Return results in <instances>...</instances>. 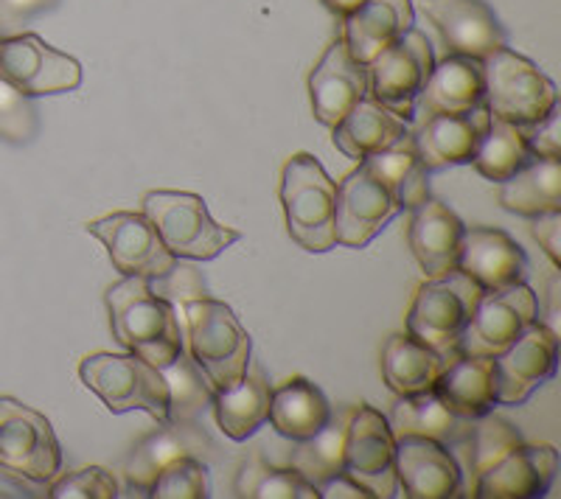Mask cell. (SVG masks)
<instances>
[{
    "mask_svg": "<svg viewBox=\"0 0 561 499\" xmlns=\"http://www.w3.org/2000/svg\"><path fill=\"white\" fill-rule=\"evenodd\" d=\"M104 301L115 339L129 353L163 371L185 351L178 309L149 287V278L124 276L107 289Z\"/></svg>",
    "mask_w": 561,
    "mask_h": 499,
    "instance_id": "cell-1",
    "label": "cell"
},
{
    "mask_svg": "<svg viewBox=\"0 0 561 499\" xmlns=\"http://www.w3.org/2000/svg\"><path fill=\"white\" fill-rule=\"evenodd\" d=\"M185 337L194 365L205 373L214 391H230L250 365V334L233 309L214 298H194L183 306Z\"/></svg>",
    "mask_w": 561,
    "mask_h": 499,
    "instance_id": "cell-2",
    "label": "cell"
},
{
    "mask_svg": "<svg viewBox=\"0 0 561 499\" xmlns=\"http://www.w3.org/2000/svg\"><path fill=\"white\" fill-rule=\"evenodd\" d=\"M334 183L318 158L300 152L284 163L280 172V206L287 217V231L307 253H329L337 247L334 239Z\"/></svg>",
    "mask_w": 561,
    "mask_h": 499,
    "instance_id": "cell-3",
    "label": "cell"
},
{
    "mask_svg": "<svg viewBox=\"0 0 561 499\" xmlns=\"http://www.w3.org/2000/svg\"><path fill=\"white\" fill-rule=\"evenodd\" d=\"M84 387L96 393L110 413L144 410L169 423V382L163 371L135 353H93L79 365Z\"/></svg>",
    "mask_w": 561,
    "mask_h": 499,
    "instance_id": "cell-4",
    "label": "cell"
},
{
    "mask_svg": "<svg viewBox=\"0 0 561 499\" xmlns=\"http://www.w3.org/2000/svg\"><path fill=\"white\" fill-rule=\"evenodd\" d=\"M144 217L152 222L160 242L174 258L185 262H210L225 247L237 244L239 231L214 222L205 199L185 192H149L144 197Z\"/></svg>",
    "mask_w": 561,
    "mask_h": 499,
    "instance_id": "cell-5",
    "label": "cell"
},
{
    "mask_svg": "<svg viewBox=\"0 0 561 499\" xmlns=\"http://www.w3.org/2000/svg\"><path fill=\"white\" fill-rule=\"evenodd\" d=\"M483 298V287L458 267L427 278L415 292L408 314V334L438 353H458V337Z\"/></svg>",
    "mask_w": 561,
    "mask_h": 499,
    "instance_id": "cell-6",
    "label": "cell"
},
{
    "mask_svg": "<svg viewBox=\"0 0 561 499\" xmlns=\"http://www.w3.org/2000/svg\"><path fill=\"white\" fill-rule=\"evenodd\" d=\"M483 104L494 118H503L517 127L542 121L559 104V90L553 79L545 77L530 59L511 51L508 45L483 59Z\"/></svg>",
    "mask_w": 561,
    "mask_h": 499,
    "instance_id": "cell-7",
    "label": "cell"
},
{
    "mask_svg": "<svg viewBox=\"0 0 561 499\" xmlns=\"http://www.w3.org/2000/svg\"><path fill=\"white\" fill-rule=\"evenodd\" d=\"M0 468L37 486L51 483L62 468L51 421L9 396H0Z\"/></svg>",
    "mask_w": 561,
    "mask_h": 499,
    "instance_id": "cell-8",
    "label": "cell"
},
{
    "mask_svg": "<svg viewBox=\"0 0 561 499\" xmlns=\"http://www.w3.org/2000/svg\"><path fill=\"white\" fill-rule=\"evenodd\" d=\"M433 65L435 54L430 48V39L415 28H408L402 37H396L388 48H382L365 65L370 98H377L390 113L410 121L415 96L427 84Z\"/></svg>",
    "mask_w": 561,
    "mask_h": 499,
    "instance_id": "cell-9",
    "label": "cell"
},
{
    "mask_svg": "<svg viewBox=\"0 0 561 499\" xmlns=\"http://www.w3.org/2000/svg\"><path fill=\"white\" fill-rule=\"evenodd\" d=\"M343 474L359 483L374 499L399 497L396 438L388 418L368 404L351 410L343 443Z\"/></svg>",
    "mask_w": 561,
    "mask_h": 499,
    "instance_id": "cell-10",
    "label": "cell"
},
{
    "mask_svg": "<svg viewBox=\"0 0 561 499\" xmlns=\"http://www.w3.org/2000/svg\"><path fill=\"white\" fill-rule=\"evenodd\" d=\"M534 321H539V303L528 283L491 289L483 292L455 348L463 357H497Z\"/></svg>",
    "mask_w": 561,
    "mask_h": 499,
    "instance_id": "cell-11",
    "label": "cell"
},
{
    "mask_svg": "<svg viewBox=\"0 0 561 499\" xmlns=\"http://www.w3.org/2000/svg\"><path fill=\"white\" fill-rule=\"evenodd\" d=\"M0 79L26 96H54L82 84V65L37 34H7L0 37Z\"/></svg>",
    "mask_w": 561,
    "mask_h": 499,
    "instance_id": "cell-12",
    "label": "cell"
},
{
    "mask_svg": "<svg viewBox=\"0 0 561 499\" xmlns=\"http://www.w3.org/2000/svg\"><path fill=\"white\" fill-rule=\"evenodd\" d=\"M402 211L396 194L363 161L337 186L334 199V239L359 250L382 233L385 224Z\"/></svg>",
    "mask_w": 561,
    "mask_h": 499,
    "instance_id": "cell-13",
    "label": "cell"
},
{
    "mask_svg": "<svg viewBox=\"0 0 561 499\" xmlns=\"http://www.w3.org/2000/svg\"><path fill=\"white\" fill-rule=\"evenodd\" d=\"M559 368V334L534 321L503 353L494 357L497 404L517 407L530 398L536 387L556 376Z\"/></svg>",
    "mask_w": 561,
    "mask_h": 499,
    "instance_id": "cell-14",
    "label": "cell"
},
{
    "mask_svg": "<svg viewBox=\"0 0 561 499\" xmlns=\"http://www.w3.org/2000/svg\"><path fill=\"white\" fill-rule=\"evenodd\" d=\"M88 233H93L107 247L110 262L122 276L160 278L178 264L144 213H110L90 222Z\"/></svg>",
    "mask_w": 561,
    "mask_h": 499,
    "instance_id": "cell-15",
    "label": "cell"
},
{
    "mask_svg": "<svg viewBox=\"0 0 561 499\" xmlns=\"http://www.w3.org/2000/svg\"><path fill=\"white\" fill-rule=\"evenodd\" d=\"M463 468L449 446L430 438H396V483L410 499H447L460 491Z\"/></svg>",
    "mask_w": 561,
    "mask_h": 499,
    "instance_id": "cell-16",
    "label": "cell"
},
{
    "mask_svg": "<svg viewBox=\"0 0 561 499\" xmlns=\"http://www.w3.org/2000/svg\"><path fill=\"white\" fill-rule=\"evenodd\" d=\"M453 54L485 59L505 43V28L485 0H421Z\"/></svg>",
    "mask_w": 561,
    "mask_h": 499,
    "instance_id": "cell-17",
    "label": "cell"
},
{
    "mask_svg": "<svg viewBox=\"0 0 561 499\" xmlns=\"http://www.w3.org/2000/svg\"><path fill=\"white\" fill-rule=\"evenodd\" d=\"M370 96L368 68L351 57L345 39H334L309 73L312 113L323 127H334L359 98Z\"/></svg>",
    "mask_w": 561,
    "mask_h": 499,
    "instance_id": "cell-18",
    "label": "cell"
},
{
    "mask_svg": "<svg viewBox=\"0 0 561 499\" xmlns=\"http://www.w3.org/2000/svg\"><path fill=\"white\" fill-rule=\"evenodd\" d=\"M491 124V113L485 104L460 113V116H430L421 118V127L413 132L419 161L430 172H440L447 166L472 163L480 141L485 138Z\"/></svg>",
    "mask_w": 561,
    "mask_h": 499,
    "instance_id": "cell-19",
    "label": "cell"
},
{
    "mask_svg": "<svg viewBox=\"0 0 561 499\" xmlns=\"http://www.w3.org/2000/svg\"><path fill=\"white\" fill-rule=\"evenodd\" d=\"M556 472H559V452L553 446L519 443L503 461L480 474L472 494L497 499H539L550 491Z\"/></svg>",
    "mask_w": 561,
    "mask_h": 499,
    "instance_id": "cell-20",
    "label": "cell"
},
{
    "mask_svg": "<svg viewBox=\"0 0 561 499\" xmlns=\"http://www.w3.org/2000/svg\"><path fill=\"white\" fill-rule=\"evenodd\" d=\"M485 96L483 59L449 54L447 59L433 65L427 84L413 102V118L430 116H460L480 107Z\"/></svg>",
    "mask_w": 561,
    "mask_h": 499,
    "instance_id": "cell-21",
    "label": "cell"
},
{
    "mask_svg": "<svg viewBox=\"0 0 561 499\" xmlns=\"http://www.w3.org/2000/svg\"><path fill=\"white\" fill-rule=\"evenodd\" d=\"M455 267L478 281L483 292H491L523 281L528 256L508 233L497 228H463Z\"/></svg>",
    "mask_w": 561,
    "mask_h": 499,
    "instance_id": "cell-22",
    "label": "cell"
},
{
    "mask_svg": "<svg viewBox=\"0 0 561 499\" xmlns=\"http://www.w3.org/2000/svg\"><path fill=\"white\" fill-rule=\"evenodd\" d=\"M463 228L466 224L444 202H438L433 197L424 199L421 206L413 208L408 242L415 262L424 269V276L435 278L455 269Z\"/></svg>",
    "mask_w": 561,
    "mask_h": 499,
    "instance_id": "cell-23",
    "label": "cell"
},
{
    "mask_svg": "<svg viewBox=\"0 0 561 499\" xmlns=\"http://www.w3.org/2000/svg\"><path fill=\"white\" fill-rule=\"evenodd\" d=\"M390 432L393 438H430L449 449H460L472 436L474 421L453 413L440 402L438 393H415V396H399L390 410Z\"/></svg>",
    "mask_w": 561,
    "mask_h": 499,
    "instance_id": "cell-24",
    "label": "cell"
},
{
    "mask_svg": "<svg viewBox=\"0 0 561 499\" xmlns=\"http://www.w3.org/2000/svg\"><path fill=\"white\" fill-rule=\"evenodd\" d=\"M413 0H365L363 7L343 20V39L351 57L368 65L396 37L413 28Z\"/></svg>",
    "mask_w": 561,
    "mask_h": 499,
    "instance_id": "cell-25",
    "label": "cell"
},
{
    "mask_svg": "<svg viewBox=\"0 0 561 499\" xmlns=\"http://www.w3.org/2000/svg\"><path fill=\"white\" fill-rule=\"evenodd\" d=\"M332 129L334 147L357 163L365 161L368 154L393 147L396 141H402L404 135H410V124L404 118L390 113L388 107H382L377 98L370 96L359 98Z\"/></svg>",
    "mask_w": 561,
    "mask_h": 499,
    "instance_id": "cell-26",
    "label": "cell"
},
{
    "mask_svg": "<svg viewBox=\"0 0 561 499\" xmlns=\"http://www.w3.org/2000/svg\"><path fill=\"white\" fill-rule=\"evenodd\" d=\"M449 410L463 418H480L497 407V376L494 357H458L444 368L433 387Z\"/></svg>",
    "mask_w": 561,
    "mask_h": 499,
    "instance_id": "cell-27",
    "label": "cell"
},
{
    "mask_svg": "<svg viewBox=\"0 0 561 499\" xmlns=\"http://www.w3.org/2000/svg\"><path fill=\"white\" fill-rule=\"evenodd\" d=\"M329 418H332V404L325 402L318 384L304 376L287 379L270 398L267 421L280 438L293 443L318 436Z\"/></svg>",
    "mask_w": 561,
    "mask_h": 499,
    "instance_id": "cell-28",
    "label": "cell"
},
{
    "mask_svg": "<svg viewBox=\"0 0 561 499\" xmlns=\"http://www.w3.org/2000/svg\"><path fill=\"white\" fill-rule=\"evenodd\" d=\"M458 357V353H455ZM455 357L438 353L430 346L419 343L410 334H396L385 343L382 351V376L385 384L396 396H415V393L433 391L444 368Z\"/></svg>",
    "mask_w": 561,
    "mask_h": 499,
    "instance_id": "cell-29",
    "label": "cell"
},
{
    "mask_svg": "<svg viewBox=\"0 0 561 499\" xmlns=\"http://www.w3.org/2000/svg\"><path fill=\"white\" fill-rule=\"evenodd\" d=\"M270 398H273V387L264 371L259 365H248V373L237 387L214 391L210 407L217 413L219 429L230 441H248L255 429L267 423Z\"/></svg>",
    "mask_w": 561,
    "mask_h": 499,
    "instance_id": "cell-30",
    "label": "cell"
},
{
    "mask_svg": "<svg viewBox=\"0 0 561 499\" xmlns=\"http://www.w3.org/2000/svg\"><path fill=\"white\" fill-rule=\"evenodd\" d=\"M500 206L517 217L561 211L559 158H530L519 172L500 183Z\"/></svg>",
    "mask_w": 561,
    "mask_h": 499,
    "instance_id": "cell-31",
    "label": "cell"
},
{
    "mask_svg": "<svg viewBox=\"0 0 561 499\" xmlns=\"http://www.w3.org/2000/svg\"><path fill=\"white\" fill-rule=\"evenodd\" d=\"M160 427L163 429H158L154 436H149L135 449L133 457L127 461V468H124L129 488L140 491L144 497H149V486L154 483L160 468L183 455H194L205 443V436L188 427V421H169L160 423Z\"/></svg>",
    "mask_w": 561,
    "mask_h": 499,
    "instance_id": "cell-32",
    "label": "cell"
},
{
    "mask_svg": "<svg viewBox=\"0 0 561 499\" xmlns=\"http://www.w3.org/2000/svg\"><path fill=\"white\" fill-rule=\"evenodd\" d=\"M530 158H534V154H530L528 143H525L523 127L491 116L489 132H485V138L480 141L472 163L485 179H491V183H503L511 174L519 172Z\"/></svg>",
    "mask_w": 561,
    "mask_h": 499,
    "instance_id": "cell-33",
    "label": "cell"
},
{
    "mask_svg": "<svg viewBox=\"0 0 561 499\" xmlns=\"http://www.w3.org/2000/svg\"><path fill=\"white\" fill-rule=\"evenodd\" d=\"M351 410L345 413V421H334V413L329 418L318 436L309 438V441H300L298 449L289 457V466L307 477L312 486H320L323 480L334 477V474L343 472V443H345V427H348Z\"/></svg>",
    "mask_w": 561,
    "mask_h": 499,
    "instance_id": "cell-34",
    "label": "cell"
},
{
    "mask_svg": "<svg viewBox=\"0 0 561 499\" xmlns=\"http://www.w3.org/2000/svg\"><path fill=\"white\" fill-rule=\"evenodd\" d=\"M237 494L250 499H318V486L300 477L293 466L275 468L262 461H248L237 477Z\"/></svg>",
    "mask_w": 561,
    "mask_h": 499,
    "instance_id": "cell-35",
    "label": "cell"
},
{
    "mask_svg": "<svg viewBox=\"0 0 561 499\" xmlns=\"http://www.w3.org/2000/svg\"><path fill=\"white\" fill-rule=\"evenodd\" d=\"M163 376L169 382V421H192L205 407H210L214 387L205 373L194 365V359L185 357V351L172 365L163 368Z\"/></svg>",
    "mask_w": 561,
    "mask_h": 499,
    "instance_id": "cell-36",
    "label": "cell"
},
{
    "mask_svg": "<svg viewBox=\"0 0 561 499\" xmlns=\"http://www.w3.org/2000/svg\"><path fill=\"white\" fill-rule=\"evenodd\" d=\"M519 443H523V438H519L517 427L505 421V418H497L494 413H485V416L474 418L472 436L463 443V446L472 449L469 452V468H472L474 480H478L485 468L503 461L511 449H517Z\"/></svg>",
    "mask_w": 561,
    "mask_h": 499,
    "instance_id": "cell-37",
    "label": "cell"
},
{
    "mask_svg": "<svg viewBox=\"0 0 561 499\" xmlns=\"http://www.w3.org/2000/svg\"><path fill=\"white\" fill-rule=\"evenodd\" d=\"M149 497L154 499H203L208 497V466L194 455H183L160 468L154 483L149 486Z\"/></svg>",
    "mask_w": 561,
    "mask_h": 499,
    "instance_id": "cell-38",
    "label": "cell"
},
{
    "mask_svg": "<svg viewBox=\"0 0 561 499\" xmlns=\"http://www.w3.org/2000/svg\"><path fill=\"white\" fill-rule=\"evenodd\" d=\"M37 132V109L32 96L0 79V138L9 143H26Z\"/></svg>",
    "mask_w": 561,
    "mask_h": 499,
    "instance_id": "cell-39",
    "label": "cell"
},
{
    "mask_svg": "<svg viewBox=\"0 0 561 499\" xmlns=\"http://www.w3.org/2000/svg\"><path fill=\"white\" fill-rule=\"evenodd\" d=\"M48 497L54 499H113L118 497V483L102 466H84L51 483Z\"/></svg>",
    "mask_w": 561,
    "mask_h": 499,
    "instance_id": "cell-40",
    "label": "cell"
},
{
    "mask_svg": "<svg viewBox=\"0 0 561 499\" xmlns=\"http://www.w3.org/2000/svg\"><path fill=\"white\" fill-rule=\"evenodd\" d=\"M525 143L534 158H561V107L556 104L542 121L523 127Z\"/></svg>",
    "mask_w": 561,
    "mask_h": 499,
    "instance_id": "cell-41",
    "label": "cell"
},
{
    "mask_svg": "<svg viewBox=\"0 0 561 499\" xmlns=\"http://www.w3.org/2000/svg\"><path fill=\"white\" fill-rule=\"evenodd\" d=\"M59 0H0V32L12 34L26 20L51 12Z\"/></svg>",
    "mask_w": 561,
    "mask_h": 499,
    "instance_id": "cell-42",
    "label": "cell"
},
{
    "mask_svg": "<svg viewBox=\"0 0 561 499\" xmlns=\"http://www.w3.org/2000/svg\"><path fill=\"white\" fill-rule=\"evenodd\" d=\"M530 233L545 247L553 267H561V211H548L530 217Z\"/></svg>",
    "mask_w": 561,
    "mask_h": 499,
    "instance_id": "cell-43",
    "label": "cell"
},
{
    "mask_svg": "<svg viewBox=\"0 0 561 499\" xmlns=\"http://www.w3.org/2000/svg\"><path fill=\"white\" fill-rule=\"evenodd\" d=\"M396 199H399V206L410 208V211L421 206L424 199H430V169L424 163L419 161L410 169V174L402 179L399 192H396Z\"/></svg>",
    "mask_w": 561,
    "mask_h": 499,
    "instance_id": "cell-44",
    "label": "cell"
},
{
    "mask_svg": "<svg viewBox=\"0 0 561 499\" xmlns=\"http://www.w3.org/2000/svg\"><path fill=\"white\" fill-rule=\"evenodd\" d=\"M318 494L325 499H374L363 486H359V483H354L348 474H343V472L320 483Z\"/></svg>",
    "mask_w": 561,
    "mask_h": 499,
    "instance_id": "cell-45",
    "label": "cell"
},
{
    "mask_svg": "<svg viewBox=\"0 0 561 499\" xmlns=\"http://www.w3.org/2000/svg\"><path fill=\"white\" fill-rule=\"evenodd\" d=\"M325 3V9H329V12H334L337 14V18H348V14H354L357 12L359 7H363L365 0H323Z\"/></svg>",
    "mask_w": 561,
    "mask_h": 499,
    "instance_id": "cell-46",
    "label": "cell"
}]
</instances>
